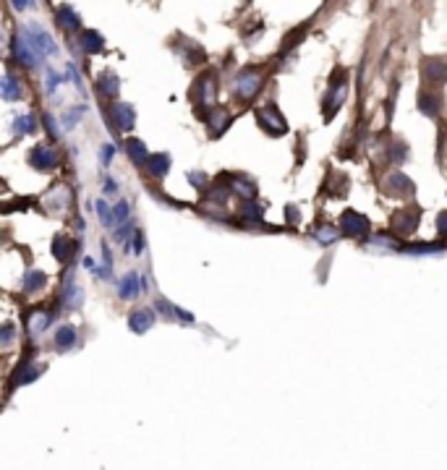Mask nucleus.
Wrapping results in <instances>:
<instances>
[{"instance_id": "nucleus-1", "label": "nucleus", "mask_w": 447, "mask_h": 470, "mask_svg": "<svg viewBox=\"0 0 447 470\" xmlns=\"http://www.w3.org/2000/svg\"><path fill=\"white\" fill-rule=\"evenodd\" d=\"M338 227L345 235H351V238H361V235L369 233V220H366L364 214H358V212H343Z\"/></svg>"}, {"instance_id": "nucleus-2", "label": "nucleus", "mask_w": 447, "mask_h": 470, "mask_svg": "<svg viewBox=\"0 0 447 470\" xmlns=\"http://www.w3.org/2000/svg\"><path fill=\"white\" fill-rule=\"evenodd\" d=\"M259 86H262V76L251 68L244 70V73L235 79V94H238L241 100H251V97L259 92Z\"/></svg>"}, {"instance_id": "nucleus-3", "label": "nucleus", "mask_w": 447, "mask_h": 470, "mask_svg": "<svg viewBox=\"0 0 447 470\" xmlns=\"http://www.w3.org/2000/svg\"><path fill=\"white\" fill-rule=\"evenodd\" d=\"M385 191H387L390 196H398V199H408V196H413L416 186H413L411 178H405L403 173H392V176L385 180Z\"/></svg>"}, {"instance_id": "nucleus-4", "label": "nucleus", "mask_w": 447, "mask_h": 470, "mask_svg": "<svg viewBox=\"0 0 447 470\" xmlns=\"http://www.w3.org/2000/svg\"><path fill=\"white\" fill-rule=\"evenodd\" d=\"M419 220H421V212L419 209H400L392 217V230L398 235H411L419 227Z\"/></svg>"}, {"instance_id": "nucleus-5", "label": "nucleus", "mask_w": 447, "mask_h": 470, "mask_svg": "<svg viewBox=\"0 0 447 470\" xmlns=\"http://www.w3.org/2000/svg\"><path fill=\"white\" fill-rule=\"evenodd\" d=\"M29 162L35 164L37 170H53L58 164V152L53 147H47V144H37L32 154H29Z\"/></svg>"}, {"instance_id": "nucleus-6", "label": "nucleus", "mask_w": 447, "mask_h": 470, "mask_svg": "<svg viewBox=\"0 0 447 470\" xmlns=\"http://www.w3.org/2000/svg\"><path fill=\"white\" fill-rule=\"evenodd\" d=\"M13 53H16L19 63H24L26 68H35L37 60H39V50L32 45V39H29V37H19V39L13 42Z\"/></svg>"}, {"instance_id": "nucleus-7", "label": "nucleus", "mask_w": 447, "mask_h": 470, "mask_svg": "<svg viewBox=\"0 0 447 470\" xmlns=\"http://www.w3.org/2000/svg\"><path fill=\"white\" fill-rule=\"evenodd\" d=\"M423 82L426 84H445L447 82V60L429 58L423 60Z\"/></svg>"}, {"instance_id": "nucleus-8", "label": "nucleus", "mask_w": 447, "mask_h": 470, "mask_svg": "<svg viewBox=\"0 0 447 470\" xmlns=\"http://www.w3.org/2000/svg\"><path fill=\"white\" fill-rule=\"evenodd\" d=\"M257 120L264 126V129L270 131V133H275V136H280V133H285V120H282L280 115H277V107L267 105L264 110H259L257 113Z\"/></svg>"}, {"instance_id": "nucleus-9", "label": "nucleus", "mask_w": 447, "mask_h": 470, "mask_svg": "<svg viewBox=\"0 0 447 470\" xmlns=\"http://www.w3.org/2000/svg\"><path fill=\"white\" fill-rule=\"evenodd\" d=\"M110 115H113V123H116L120 131H131V129H134L136 113H134V107L126 105V102H116V105L110 107Z\"/></svg>"}, {"instance_id": "nucleus-10", "label": "nucleus", "mask_w": 447, "mask_h": 470, "mask_svg": "<svg viewBox=\"0 0 447 470\" xmlns=\"http://www.w3.org/2000/svg\"><path fill=\"white\" fill-rule=\"evenodd\" d=\"M26 37H29L32 45H35L39 53H45V55H53V53L58 50V45L53 42V37L47 35V32H42L39 26H29V29H26Z\"/></svg>"}, {"instance_id": "nucleus-11", "label": "nucleus", "mask_w": 447, "mask_h": 470, "mask_svg": "<svg viewBox=\"0 0 447 470\" xmlns=\"http://www.w3.org/2000/svg\"><path fill=\"white\" fill-rule=\"evenodd\" d=\"M154 324V311L152 308H136L129 317V327L136 332V335H144L147 329Z\"/></svg>"}, {"instance_id": "nucleus-12", "label": "nucleus", "mask_w": 447, "mask_h": 470, "mask_svg": "<svg viewBox=\"0 0 447 470\" xmlns=\"http://www.w3.org/2000/svg\"><path fill=\"white\" fill-rule=\"evenodd\" d=\"M141 290V277L136 274V272H129L126 277H123V282H120V298L123 301H131V298H136Z\"/></svg>"}, {"instance_id": "nucleus-13", "label": "nucleus", "mask_w": 447, "mask_h": 470, "mask_svg": "<svg viewBox=\"0 0 447 470\" xmlns=\"http://www.w3.org/2000/svg\"><path fill=\"white\" fill-rule=\"evenodd\" d=\"M147 170H149L154 178L167 176V170H170V157H167V154H149V160H147Z\"/></svg>"}, {"instance_id": "nucleus-14", "label": "nucleus", "mask_w": 447, "mask_h": 470, "mask_svg": "<svg viewBox=\"0 0 447 470\" xmlns=\"http://www.w3.org/2000/svg\"><path fill=\"white\" fill-rule=\"evenodd\" d=\"M207 126H210V136H220V133L230 126V118H228L225 110H215V113H210V118H207Z\"/></svg>"}, {"instance_id": "nucleus-15", "label": "nucleus", "mask_w": 447, "mask_h": 470, "mask_svg": "<svg viewBox=\"0 0 447 470\" xmlns=\"http://www.w3.org/2000/svg\"><path fill=\"white\" fill-rule=\"evenodd\" d=\"M439 107H442L439 94H435V92L419 94V110H421L423 115H437V113H439Z\"/></svg>"}, {"instance_id": "nucleus-16", "label": "nucleus", "mask_w": 447, "mask_h": 470, "mask_svg": "<svg viewBox=\"0 0 447 470\" xmlns=\"http://www.w3.org/2000/svg\"><path fill=\"white\" fill-rule=\"evenodd\" d=\"M0 86H3V100H6V102H13V100H19V97H21V84L16 82L11 73H6V76H3Z\"/></svg>"}, {"instance_id": "nucleus-17", "label": "nucleus", "mask_w": 447, "mask_h": 470, "mask_svg": "<svg viewBox=\"0 0 447 470\" xmlns=\"http://www.w3.org/2000/svg\"><path fill=\"white\" fill-rule=\"evenodd\" d=\"M230 191L238 194V196H244V199H251V196H257V186H254V180H248V178H233V183H230Z\"/></svg>"}, {"instance_id": "nucleus-18", "label": "nucleus", "mask_w": 447, "mask_h": 470, "mask_svg": "<svg viewBox=\"0 0 447 470\" xmlns=\"http://www.w3.org/2000/svg\"><path fill=\"white\" fill-rule=\"evenodd\" d=\"M126 152H129V157L136 164H141V162L147 164V160H149V154H147V144H141L139 139L126 141Z\"/></svg>"}, {"instance_id": "nucleus-19", "label": "nucleus", "mask_w": 447, "mask_h": 470, "mask_svg": "<svg viewBox=\"0 0 447 470\" xmlns=\"http://www.w3.org/2000/svg\"><path fill=\"white\" fill-rule=\"evenodd\" d=\"M102 47H105V39L97 35V32H84L82 35V50L84 53L94 55V53H100Z\"/></svg>"}, {"instance_id": "nucleus-20", "label": "nucleus", "mask_w": 447, "mask_h": 470, "mask_svg": "<svg viewBox=\"0 0 447 470\" xmlns=\"http://www.w3.org/2000/svg\"><path fill=\"white\" fill-rule=\"evenodd\" d=\"M73 251H76V243H73L71 238H66V235H58V238H55V256H58L60 261H69V258L73 256Z\"/></svg>"}, {"instance_id": "nucleus-21", "label": "nucleus", "mask_w": 447, "mask_h": 470, "mask_svg": "<svg viewBox=\"0 0 447 470\" xmlns=\"http://www.w3.org/2000/svg\"><path fill=\"white\" fill-rule=\"evenodd\" d=\"M97 89H100V94H105V97H116L118 89H120V82H118L113 73H102L100 82H97Z\"/></svg>"}, {"instance_id": "nucleus-22", "label": "nucleus", "mask_w": 447, "mask_h": 470, "mask_svg": "<svg viewBox=\"0 0 447 470\" xmlns=\"http://www.w3.org/2000/svg\"><path fill=\"white\" fill-rule=\"evenodd\" d=\"M58 21H60V26H63V29H69V32H76V29L82 26V21H79V16H76V13L71 11L69 6H63V8L58 11Z\"/></svg>"}, {"instance_id": "nucleus-23", "label": "nucleus", "mask_w": 447, "mask_h": 470, "mask_svg": "<svg viewBox=\"0 0 447 470\" xmlns=\"http://www.w3.org/2000/svg\"><path fill=\"white\" fill-rule=\"evenodd\" d=\"M338 235H340V230L335 227V225H319L317 230H314V238H317L319 243H335L338 241Z\"/></svg>"}, {"instance_id": "nucleus-24", "label": "nucleus", "mask_w": 447, "mask_h": 470, "mask_svg": "<svg viewBox=\"0 0 447 470\" xmlns=\"http://www.w3.org/2000/svg\"><path fill=\"white\" fill-rule=\"evenodd\" d=\"M82 298H84V290L76 288V285H69V288L63 290V306H66V308H79V306H82Z\"/></svg>"}, {"instance_id": "nucleus-25", "label": "nucleus", "mask_w": 447, "mask_h": 470, "mask_svg": "<svg viewBox=\"0 0 447 470\" xmlns=\"http://www.w3.org/2000/svg\"><path fill=\"white\" fill-rule=\"evenodd\" d=\"M37 374H39V368L32 364H24L19 366V371H16V376H13V387L16 384H26V382H32V379H37Z\"/></svg>"}, {"instance_id": "nucleus-26", "label": "nucleus", "mask_w": 447, "mask_h": 470, "mask_svg": "<svg viewBox=\"0 0 447 470\" xmlns=\"http://www.w3.org/2000/svg\"><path fill=\"white\" fill-rule=\"evenodd\" d=\"M73 342H76V332H73V327H60L58 332H55V345H58L60 350H69Z\"/></svg>"}, {"instance_id": "nucleus-27", "label": "nucleus", "mask_w": 447, "mask_h": 470, "mask_svg": "<svg viewBox=\"0 0 447 470\" xmlns=\"http://www.w3.org/2000/svg\"><path fill=\"white\" fill-rule=\"evenodd\" d=\"M199 86H201V102L204 105H212L215 102V76L212 73H207V76H201L199 79Z\"/></svg>"}, {"instance_id": "nucleus-28", "label": "nucleus", "mask_w": 447, "mask_h": 470, "mask_svg": "<svg viewBox=\"0 0 447 470\" xmlns=\"http://www.w3.org/2000/svg\"><path fill=\"white\" fill-rule=\"evenodd\" d=\"M345 92H348V86H345V82L338 84V92H332L327 97V113L325 115H332V110H338V107L343 105V100H345Z\"/></svg>"}, {"instance_id": "nucleus-29", "label": "nucleus", "mask_w": 447, "mask_h": 470, "mask_svg": "<svg viewBox=\"0 0 447 470\" xmlns=\"http://www.w3.org/2000/svg\"><path fill=\"white\" fill-rule=\"evenodd\" d=\"M45 274L42 272H26V277H24V288L29 290V293H35V290H39L42 285H45Z\"/></svg>"}, {"instance_id": "nucleus-30", "label": "nucleus", "mask_w": 447, "mask_h": 470, "mask_svg": "<svg viewBox=\"0 0 447 470\" xmlns=\"http://www.w3.org/2000/svg\"><path fill=\"white\" fill-rule=\"evenodd\" d=\"M97 217H100V223L105 225V227H110V225L116 223V217H113V212H110V207H107L105 201H97Z\"/></svg>"}, {"instance_id": "nucleus-31", "label": "nucleus", "mask_w": 447, "mask_h": 470, "mask_svg": "<svg viewBox=\"0 0 447 470\" xmlns=\"http://www.w3.org/2000/svg\"><path fill=\"white\" fill-rule=\"evenodd\" d=\"M241 214H244L246 220H251V223H259L264 212H262V207H259V204H244V209H241Z\"/></svg>"}, {"instance_id": "nucleus-32", "label": "nucleus", "mask_w": 447, "mask_h": 470, "mask_svg": "<svg viewBox=\"0 0 447 470\" xmlns=\"http://www.w3.org/2000/svg\"><path fill=\"white\" fill-rule=\"evenodd\" d=\"M37 126H35V118L32 115H24V118H16V131L19 133H32Z\"/></svg>"}, {"instance_id": "nucleus-33", "label": "nucleus", "mask_w": 447, "mask_h": 470, "mask_svg": "<svg viewBox=\"0 0 447 470\" xmlns=\"http://www.w3.org/2000/svg\"><path fill=\"white\" fill-rule=\"evenodd\" d=\"M113 217H116V223H126V217H129V201H120L113 212Z\"/></svg>"}, {"instance_id": "nucleus-34", "label": "nucleus", "mask_w": 447, "mask_h": 470, "mask_svg": "<svg viewBox=\"0 0 447 470\" xmlns=\"http://www.w3.org/2000/svg\"><path fill=\"white\" fill-rule=\"evenodd\" d=\"M47 321H50V317H47V314H35L32 324H29V332H37V329L47 327Z\"/></svg>"}, {"instance_id": "nucleus-35", "label": "nucleus", "mask_w": 447, "mask_h": 470, "mask_svg": "<svg viewBox=\"0 0 447 470\" xmlns=\"http://www.w3.org/2000/svg\"><path fill=\"white\" fill-rule=\"evenodd\" d=\"M408 254H437V251H442V246H413V248H405Z\"/></svg>"}, {"instance_id": "nucleus-36", "label": "nucleus", "mask_w": 447, "mask_h": 470, "mask_svg": "<svg viewBox=\"0 0 447 470\" xmlns=\"http://www.w3.org/2000/svg\"><path fill=\"white\" fill-rule=\"evenodd\" d=\"M84 113V107H76V110H71L69 115L63 118V120H66V126H69V129H73V126H76V120H79V115H82Z\"/></svg>"}, {"instance_id": "nucleus-37", "label": "nucleus", "mask_w": 447, "mask_h": 470, "mask_svg": "<svg viewBox=\"0 0 447 470\" xmlns=\"http://www.w3.org/2000/svg\"><path fill=\"white\" fill-rule=\"evenodd\" d=\"M188 180L194 183L197 188H204V183H207V176L204 173H188Z\"/></svg>"}, {"instance_id": "nucleus-38", "label": "nucleus", "mask_w": 447, "mask_h": 470, "mask_svg": "<svg viewBox=\"0 0 447 470\" xmlns=\"http://www.w3.org/2000/svg\"><path fill=\"white\" fill-rule=\"evenodd\" d=\"M113 152H116V149H113L110 144H107V147H102V152H100V160H102V164H110V160H113Z\"/></svg>"}, {"instance_id": "nucleus-39", "label": "nucleus", "mask_w": 447, "mask_h": 470, "mask_svg": "<svg viewBox=\"0 0 447 470\" xmlns=\"http://www.w3.org/2000/svg\"><path fill=\"white\" fill-rule=\"evenodd\" d=\"M437 230L442 235H447V212H442V214L437 217Z\"/></svg>"}, {"instance_id": "nucleus-40", "label": "nucleus", "mask_w": 447, "mask_h": 470, "mask_svg": "<svg viewBox=\"0 0 447 470\" xmlns=\"http://www.w3.org/2000/svg\"><path fill=\"white\" fill-rule=\"evenodd\" d=\"M13 340V324H6L3 327V345H8Z\"/></svg>"}, {"instance_id": "nucleus-41", "label": "nucleus", "mask_w": 447, "mask_h": 470, "mask_svg": "<svg viewBox=\"0 0 447 470\" xmlns=\"http://www.w3.org/2000/svg\"><path fill=\"white\" fill-rule=\"evenodd\" d=\"M58 84H60V76H58V73H50V76H47V89H50V92H53V89H55Z\"/></svg>"}, {"instance_id": "nucleus-42", "label": "nucleus", "mask_w": 447, "mask_h": 470, "mask_svg": "<svg viewBox=\"0 0 447 470\" xmlns=\"http://www.w3.org/2000/svg\"><path fill=\"white\" fill-rule=\"evenodd\" d=\"M42 120H45L47 131H50V133L55 136V133H58V129H55V120H53V118H50V115H45V118H42Z\"/></svg>"}, {"instance_id": "nucleus-43", "label": "nucleus", "mask_w": 447, "mask_h": 470, "mask_svg": "<svg viewBox=\"0 0 447 470\" xmlns=\"http://www.w3.org/2000/svg\"><path fill=\"white\" fill-rule=\"evenodd\" d=\"M105 191H107V194H116V191H118L116 180H110V178H105Z\"/></svg>"}, {"instance_id": "nucleus-44", "label": "nucleus", "mask_w": 447, "mask_h": 470, "mask_svg": "<svg viewBox=\"0 0 447 470\" xmlns=\"http://www.w3.org/2000/svg\"><path fill=\"white\" fill-rule=\"evenodd\" d=\"M288 220H293V223H298V212H295V209H288Z\"/></svg>"}, {"instance_id": "nucleus-45", "label": "nucleus", "mask_w": 447, "mask_h": 470, "mask_svg": "<svg viewBox=\"0 0 447 470\" xmlns=\"http://www.w3.org/2000/svg\"><path fill=\"white\" fill-rule=\"evenodd\" d=\"M13 8H16V11H24V8H29V3H13Z\"/></svg>"}]
</instances>
